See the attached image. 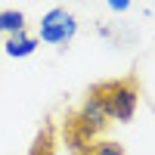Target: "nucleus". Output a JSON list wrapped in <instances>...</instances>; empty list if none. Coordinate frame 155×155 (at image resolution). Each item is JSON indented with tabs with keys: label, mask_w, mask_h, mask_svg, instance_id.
<instances>
[{
	"label": "nucleus",
	"mask_w": 155,
	"mask_h": 155,
	"mask_svg": "<svg viewBox=\"0 0 155 155\" xmlns=\"http://www.w3.org/2000/svg\"><path fill=\"white\" fill-rule=\"evenodd\" d=\"M109 9L112 12H124V9H130V3L127 0H109Z\"/></svg>",
	"instance_id": "nucleus-7"
},
{
	"label": "nucleus",
	"mask_w": 155,
	"mask_h": 155,
	"mask_svg": "<svg viewBox=\"0 0 155 155\" xmlns=\"http://www.w3.org/2000/svg\"><path fill=\"white\" fill-rule=\"evenodd\" d=\"M41 47V41L37 37H31L28 31H19V34H9L6 37V44H3V50H6V56H12V59H22V56H31L34 50Z\"/></svg>",
	"instance_id": "nucleus-3"
},
{
	"label": "nucleus",
	"mask_w": 155,
	"mask_h": 155,
	"mask_svg": "<svg viewBox=\"0 0 155 155\" xmlns=\"http://www.w3.org/2000/svg\"><path fill=\"white\" fill-rule=\"evenodd\" d=\"M87 155H127V152H124L121 143H115V140H96Z\"/></svg>",
	"instance_id": "nucleus-6"
},
{
	"label": "nucleus",
	"mask_w": 155,
	"mask_h": 155,
	"mask_svg": "<svg viewBox=\"0 0 155 155\" xmlns=\"http://www.w3.org/2000/svg\"><path fill=\"white\" fill-rule=\"evenodd\" d=\"M28 155H56V146H53V130L50 127H44V134L34 140V146Z\"/></svg>",
	"instance_id": "nucleus-5"
},
{
	"label": "nucleus",
	"mask_w": 155,
	"mask_h": 155,
	"mask_svg": "<svg viewBox=\"0 0 155 155\" xmlns=\"http://www.w3.org/2000/svg\"><path fill=\"white\" fill-rule=\"evenodd\" d=\"M87 93L99 102V109L109 121H130L137 115V106H140V84L134 74L118 78V81L93 84Z\"/></svg>",
	"instance_id": "nucleus-1"
},
{
	"label": "nucleus",
	"mask_w": 155,
	"mask_h": 155,
	"mask_svg": "<svg viewBox=\"0 0 155 155\" xmlns=\"http://www.w3.org/2000/svg\"><path fill=\"white\" fill-rule=\"evenodd\" d=\"M0 31H3L6 37L25 31V12H19V9H3V12H0Z\"/></svg>",
	"instance_id": "nucleus-4"
},
{
	"label": "nucleus",
	"mask_w": 155,
	"mask_h": 155,
	"mask_svg": "<svg viewBox=\"0 0 155 155\" xmlns=\"http://www.w3.org/2000/svg\"><path fill=\"white\" fill-rule=\"evenodd\" d=\"M78 34V22L65 6H53L41 19V41L53 44V47H68Z\"/></svg>",
	"instance_id": "nucleus-2"
}]
</instances>
